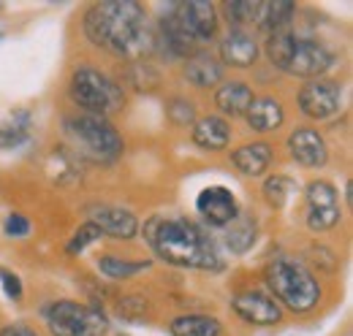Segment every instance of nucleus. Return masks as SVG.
Masks as SVG:
<instances>
[{
  "label": "nucleus",
  "mask_w": 353,
  "mask_h": 336,
  "mask_svg": "<svg viewBox=\"0 0 353 336\" xmlns=\"http://www.w3.org/2000/svg\"><path fill=\"white\" fill-rule=\"evenodd\" d=\"M144 236L155 255L179 269H201V271H221L223 260L215 242L185 217L155 214L144 225Z\"/></svg>",
  "instance_id": "obj_1"
},
{
  "label": "nucleus",
  "mask_w": 353,
  "mask_h": 336,
  "mask_svg": "<svg viewBox=\"0 0 353 336\" xmlns=\"http://www.w3.org/2000/svg\"><path fill=\"white\" fill-rule=\"evenodd\" d=\"M85 33L95 46L120 57H139L155 43L150 41L139 3H95L85 14Z\"/></svg>",
  "instance_id": "obj_2"
},
{
  "label": "nucleus",
  "mask_w": 353,
  "mask_h": 336,
  "mask_svg": "<svg viewBox=\"0 0 353 336\" xmlns=\"http://www.w3.org/2000/svg\"><path fill=\"white\" fill-rule=\"evenodd\" d=\"M266 57L283 74L302 76V79L323 76L334 65V54L323 43L312 41V39H299V36L285 33V30H277L269 36Z\"/></svg>",
  "instance_id": "obj_3"
},
{
  "label": "nucleus",
  "mask_w": 353,
  "mask_h": 336,
  "mask_svg": "<svg viewBox=\"0 0 353 336\" xmlns=\"http://www.w3.org/2000/svg\"><path fill=\"white\" fill-rule=\"evenodd\" d=\"M264 280L277 298L291 312H310L321 301V285L307 266L291 255H280L269 260L264 269Z\"/></svg>",
  "instance_id": "obj_4"
},
{
  "label": "nucleus",
  "mask_w": 353,
  "mask_h": 336,
  "mask_svg": "<svg viewBox=\"0 0 353 336\" xmlns=\"http://www.w3.org/2000/svg\"><path fill=\"white\" fill-rule=\"evenodd\" d=\"M65 136L74 141V147L98 163H109L117 160L125 149L123 136L117 133V127L112 125L106 117H95V114H77V117H65Z\"/></svg>",
  "instance_id": "obj_5"
},
{
  "label": "nucleus",
  "mask_w": 353,
  "mask_h": 336,
  "mask_svg": "<svg viewBox=\"0 0 353 336\" xmlns=\"http://www.w3.org/2000/svg\"><path fill=\"white\" fill-rule=\"evenodd\" d=\"M68 95L77 106H82L88 114L95 117H106L114 114L125 106V92L123 87L109 79L106 74L95 71V68H79L74 71L71 84H68Z\"/></svg>",
  "instance_id": "obj_6"
},
{
  "label": "nucleus",
  "mask_w": 353,
  "mask_h": 336,
  "mask_svg": "<svg viewBox=\"0 0 353 336\" xmlns=\"http://www.w3.org/2000/svg\"><path fill=\"white\" fill-rule=\"evenodd\" d=\"M46 326L52 336H106L109 320L101 309L79 301H54L46 306Z\"/></svg>",
  "instance_id": "obj_7"
},
{
  "label": "nucleus",
  "mask_w": 353,
  "mask_h": 336,
  "mask_svg": "<svg viewBox=\"0 0 353 336\" xmlns=\"http://www.w3.org/2000/svg\"><path fill=\"white\" fill-rule=\"evenodd\" d=\"M172 14L179 19V25L185 28V33L196 41V46L212 41V39L218 36L221 17H218V6H215V3H204V0L174 3V6H172Z\"/></svg>",
  "instance_id": "obj_8"
},
{
  "label": "nucleus",
  "mask_w": 353,
  "mask_h": 336,
  "mask_svg": "<svg viewBox=\"0 0 353 336\" xmlns=\"http://www.w3.org/2000/svg\"><path fill=\"white\" fill-rule=\"evenodd\" d=\"M343 106V87L332 79H315L299 92V112L307 120H329Z\"/></svg>",
  "instance_id": "obj_9"
},
{
  "label": "nucleus",
  "mask_w": 353,
  "mask_h": 336,
  "mask_svg": "<svg viewBox=\"0 0 353 336\" xmlns=\"http://www.w3.org/2000/svg\"><path fill=\"white\" fill-rule=\"evenodd\" d=\"M340 222V198L334 185L318 179L307 185V228L321 233Z\"/></svg>",
  "instance_id": "obj_10"
},
{
  "label": "nucleus",
  "mask_w": 353,
  "mask_h": 336,
  "mask_svg": "<svg viewBox=\"0 0 353 336\" xmlns=\"http://www.w3.org/2000/svg\"><path fill=\"white\" fill-rule=\"evenodd\" d=\"M231 306L250 326H274L283 320L280 304L264 291H242L231 298Z\"/></svg>",
  "instance_id": "obj_11"
},
{
  "label": "nucleus",
  "mask_w": 353,
  "mask_h": 336,
  "mask_svg": "<svg viewBox=\"0 0 353 336\" xmlns=\"http://www.w3.org/2000/svg\"><path fill=\"white\" fill-rule=\"evenodd\" d=\"M196 211L212 228H225L239 214V204L228 187H204L196 196Z\"/></svg>",
  "instance_id": "obj_12"
},
{
  "label": "nucleus",
  "mask_w": 353,
  "mask_h": 336,
  "mask_svg": "<svg viewBox=\"0 0 353 336\" xmlns=\"http://www.w3.org/2000/svg\"><path fill=\"white\" fill-rule=\"evenodd\" d=\"M288 155L299 163V166L307 168H321L326 166L329 160V149H326V141L318 130L312 127H299L288 136Z\"/></svg>",
  "instance_id": "obj_13"
},
{
  "label": "nucleus",
  "mask_w": 353,
  "mask_h": 336,
  "mask_svg": "<svg viewBox=\"0 0 353 336\" xmlns=\"http://www.w3.org/2000/svg\"><path fill=\"white\" fill-rule=\"evenodd\" d=\"M101 233L114 239H133L139 231V220L120 207H90V220Z\"/></svg>",
  "instance_id": "obj_14"
},
{
  "label": "nucleus",
  "mask_w": 353,
  "mask_h": 336,
  "mask_svg": "<svg viewBox=\"0 0 353 336\" xmlns=\"http://www.w3.org/2000/svg\"><path fill=\"white\" fill-rule=\"evenodd\" d=\"M221 57L231 68H250L259 60V41L242 28L228 30V36L221 41Z\"/></svg>",
  "instance_id": "obj_15"
},
{
  "label": "nucleus",
  "mask_w": 353,
  "mask_h": 336,
  "mask_svg": "<svg viewBox=\"0 0 353 336\" xmlns=\"http://www.w3.org/2000/svg\"><path fill=\"white\" fill-rule=\"evenodd\" d=\"M193 141H196V147H201L207 152H221L231 141V127L223 117H215V114L201 117L193 125Z\"/></svg>",
  "instance_id": "obj_16"
},
{
  "label": "nucleus",
  "mask_w": 353,
  "mask_h": 336,
  "mask_svg": "<svg viewBox=\"0 0 353 336\" xmlns=\"http://www.w3.org/2000/svg\"><path fill=\"white\" fill-rule=\"evenodd\" d=\"M231 163L236 166L239 174L245 176H261L269 163H272V147L266 141H253V144H242L239 149L231 152Z\"/></svg>",
  "instance_id": "obj_17"
},
{
  "label": "nucleus",
  "mask_w": 353,
  "mask_h": 336,
  "mask_svg": "<svg viewBox=\"0 0 353 336\" xmlns=\"http://www.w3.org/2000/svg\"><path fill=\"white\" fill-rule=\"evenodd\" d=\"M253 101H256V95H253V90L245 82H225L215 92V106L221 109L223 114H228V117L248 114V109L253 106Z\"/></svg>",
  "instance_id": "obj_18"
},
{
  "label": "nucleus",
  "mask_w": 353,
  "mask_h": 336,
  "mask_svg": "<svg viewBox=\"0 0 353 336\" xmlns=\"http://www.w3.org/2000/svg\"><path fill=\"white\" fill-rule=\"evenodd\" d=\"M256 236H259L256 220L250 214H242V211L223 228V244L228 247V252H234V255H245V252L256 244Z\"/></svg>",
  "instance_id": "obj_19"
},
{
  "label": "nucleus",
  "mask_w": 353,
  "mask_h": 336,
  "mask_svg": "<svg viewBox=\"0 0 353 336\" xmlns=\"http://www.w3.org/2000/svg\"><path fill=\"white\" fill-rule=\"evenodd\" d=\"M185 79L193 84V87H215L223 79V65L207 52H196L188 57L185 68H182Z\"/></svg>",
  "instance_id": "obj_20"
},
{
  "label": "nucleus",
  "mask_w": 353,
  "mask_h": 336,
  "mask_svg": "<svg viewBox=\"0 0 353 336\" xmlns=\"http://www.w3.org/2000/svg\"><path fill=\"white\" fill-rule=\"evenodd\" d=\"M245 117H248V125L256 133H272L283 125L285 112H283L280 101H274V98H256Z\"/></svg>",
  "instance_id": "obj_21"
},
{
  "label": "nucleus",
  "mask_w": 353,
  "mask_h": 336,
  "mask_svg": "<svg viewBox=\"0 0 353 336\" xmlns=\"http://www.w3.org/2000/svg\"><path fill=\"white\" fill-rule=\"evenodd\" d=\"M158 41H163L169 46L172 57H190V54H196V41L185 33V28L179 25V19L172 11L161 19V39Z\"/></svg>",
  "instance_id": "obj_22"
},
{
  "label": "nucleus",
  "mask_w": 353,
  "mask_h": 336,
  "mask_svg": "<svg viewBox=\"0 0 353 336\" xmlns=\"http://www.w3.org/2000/svg\"><path fill=\"white\" fill-rule=\"evenodd\" d=\"M172 336H221V323L210 315H179L169 323Z\"/></svg>",
  "instance_id": "obj_23"
},
{
  "label": "nucleus",
  "mask_w": 353,
  "mask_h": 336,
  "mask_svg": "<svg viewBox=\"0 0 353 336\" xmlns=\"http://www.w3.org/2000/svg\"><path fill=\"white\" fill-rule=\"evenodd\" d=\"M296 6L285 3V0H274V3H259V14H256V25L264 28L269 33H277L283 25L291 22Z\"/></svg>",
  "instance_id": "obj_24"
},
{
  "label": "nucleus",
  "mask_w": 353,
  "mask_h": 336,
  "mask_svg": "<svg viewBox=\"0 0 353 336\" xmlns=\"http://www.w3.org/2000/svg\"><path fill=\"white\" fill-rule=\"evenodd\" d=\"M98 269L109 280H131L133 274L150 269V260H128V258H120V255H101Z\"/></svg>",
  "instance_id": "obj_25"
},
{
  "label": "nucleus",
  "mask_w": 353,
  "mask_h": 336,
  "mask_svg": "<svg viewBox=\"0 0 353 336\" xmlns=\"http://www.w3.org/2000/svg\"><path fill=\"white\" fill-rule=\"evenodd\" d=\"M28 136H30V114L17 112L0 125V149H14V147L25 144Z\"/></svg>",
  "instance_id": "obj_26"
},
{
  "label": "nucleus",
  "mask_w": 353,
  "mask_h": 336,
  "mask_svg": "<svg viewBox=\"0 0 353 336\" xmlns=\"http://www.w3.org/2000/svg\"><path fill=\"white\" fill-rule=\"evenodd\" d=\"M294 193H296V185L288 176H272L264 182V201L274 209H283Z\"/></svg>",
  "instance_id": "obj_27"
},
{
  "label": "nucleus",
  "mask_w": 353,
  "mask_h": 336,
  "mask_svg": "<svg viewBox=\"0 0 353 336\" xmlns=\"http://www.w3.org/2000/svg\"><path fill=\"white\" fill-rule=\"evenodd\" d=\"M228 14V22H234V30L239 25H256V14H259V3L253 0H234L223 6Z\"/></svg>",
  "instance_id": "obj_28"
},
{
  "label": "nucleus",
  "mask_w": 353,
  "mask_h": 336,
  "mask_svg": "<svg viewBox=\"0 0 353 336\" xmlns=\"http://www.w3.org/2000/svg\"><path fill=\"white\" fill-rule=\"evenodd\" d=\"M101 236H103V233H101L92 222H85V225H79V228H77V233L71 236V242H68L65 252H68V255H82V252L88 250L90 244H95Z\"/></svg>",
  "instance_id": "obj_29"
},
{
  "label": "nucleus",
  "mask_w": 353,
  "mask_h": 336,
  "mask_svg": "<svg viewBox=\"0 0 353 336\" xmlns=\"http://www.w3.org/2000/svg\"><path fill=\"white\" fill-rule=\"evenodd\" d=\"M147 312H150V304L141 295H125L117 301V315L123 320H141Z\"/></svg>",
  "instance_id": "obj_30"
},
{
  "label": "nucleus",
  "mask_w": 353,
  "mask_h": 336,
  "mask_svg": "<svg viewBox=\"0 0 353 336\" xmlns=\"http://www.w3.org/2000/svg\"><path fill=\"white\" fill-rule=\"evenodd\" d=\"M166 112H169V120L179 127L190 125V123L196 120V109H193V103L185 101V98H172L169 106H166Z\"/></svg>",
  "instance_id": "obj_31"
},
{
  "label": "nucleus",
  "mask_w": 353,
  "mask_h": 336,
  "mask_svg": "<svg viewBox=\"0 0 353 336\" xmlns=\"http://www.w3.org/2000/svg\"><path fill=\"white\" fill-rule=\"evenodd\" d=\"M3 233L8 239H25V236H30V220L25 214H19V211H11L6 217V222H3Z\"/></svg>",
  "instance_id": "obj_32"
},
{
  "label": "nucleus",
  "mask_w": 353,
  "mask_h": 336,
  "mask_svg": "<svg viewBox=\"0 0 353 336\" xmlns=\"http://www.w3.org/2000/svg\"><path fill=\"white\" fill-rule=\"evenodd\" d=\"M310 260L318 266V271H323V274H332V271H337V255L329 250V247H312L310 250Z\"/></svg>",
  "instance_id": "obj_33"
},
{
  "label": "nucleus",
  "mask_w": 353,
  "mask_h": 336,
  "mask_svg": "<svg viewBox=\"0 0 353 336\" xmlns=\"http://www.w3.org/2000/svg\"><path fill=\"white\" fill-rule=\"evenodd\" d=\"M0 285H3V291H6L8 298H14V301H19V298H22V280H19L14 271L0 269Z\"/></svg>",
  "instance_id": "obj_34"
},
{
  "label": "nucleus",
  "mask_w": 353,
  "mask_h": 336,
  "mask_svg": "<svg viewBox=\"0 0 353 336\" xmlns=\"http://www.w3.org/2000/svg\"><path fill=\"white\" fill-rule=\"evenodd\" d=\"M0 336H39L30 326H22V323H11V326H6Z\"/></svg>",
  "instance_id": "obj_35"
}]
</instances>
